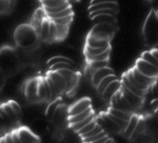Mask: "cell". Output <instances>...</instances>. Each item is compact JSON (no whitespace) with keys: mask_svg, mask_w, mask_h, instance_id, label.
I'll use <instances>...</instances> for the list:
<instances>
[{"mask_svg":"<svg viewBox=\"0 0 158 143\" xmlns=\"http://www.w3.org/2000/svg\"><path fill=\"white\" fill-rule=\"evenodd\" d=\"M94 119H97V118H96V116H94V112L91 116H89V117L86 118L85 120L80 121V122H77V123H74V124H71V125H69V126H70V128H71L72 130H73V132L77 133L80 129H82V128L86 126L87 124H89L90 122H92Z\"/></svg>","mask_w":158,"mask_h":143,"instance_id":"obj_22","label":"cell"},{"mask_svg":"<svg viewBox=\"0 0 158 143\" xmlns=\"http://www.w3.org/2000/svg\"><path fill=\"white\" fill-rule=\"evenodd\" d=\"M113 73H115V72H114L113 69L109 68L108 66L100 68V69H98V70H94L91 73V77H90L91 85L96 88L104 77H106L107 76H109V74H113Z\"/></svg>","mask_w":158,"mask_h":143,"instance_id":"obj_11","label":"cell"},{"mask_svg":"<svg viewBox=\"0 0 158 143\" xmlns=\"http://www.w3.org/2000/svg\"><path fill=\"white\" fill-rule=\"evenodd\" d=\"M46 76H48L53 81V83L55 84V86H56V88H57L58 92L60 93V96H62L63 93H66V87H67L66 80L64 79V76H63L60 72L49 71V70H48Z\"/></svg>","mask_w":158,"mask_h":143,"instance_id":"obj_9","label":"cell"},{"mask_svg":"<svg viewBox=\"0 0 158 143\" xmlns=\"http://www.w3.org/2000/svg\"><path fill=\"white\" fill-rule=\"evenodd\" d=\"M98 10H115V11H119V3L118 2H104V3L89 6L88 13L94 11H98Z\"/></svg>","mask_w":158,"mask_h":143,"instance_id":"obj_18","label":"cell"},{"mask_svg":"<svg viewBox=\"0 0 158 143\" xmlns=\"http://www.w3.org/2000/svg\"><path fill=\"white\" fill-rule=\"evenodd\" d=\"M38 100L42 102H52V93L46 76H40L38 82Z\"/></svg>","mask_w":158,"mask_h":143,"instance_id":"obj_6","label":"cell"},{"mask_svg":"<svg viewBox=\"0 0 158 143\" xmlns=\"http://www.w3.org/2000/svg\"><path fill=\"white\" fill-rule=\"evenodd\" d=\"M142 36L144 43L153 49L158 46V15L154 9L150 10L142 27Z\"/></svg>","mask_w":158,"mask_h":143,"instance_id":"obj_2","label":"cell"},{"mask_svg":"<svg viewBox=\"0 0 158 143\" xmlns=\"http://www.w3.org/2000/svg\"><path fill=\"white\" fill-rule=\"evenodd\" d=\"M68 1H69L70 3H71V2H79L80 0H68Z\"/></svg>","mask_w":158,"mask_h":143,"instance_id":"obj_36","label":"cell"},{"mask_svg":"<svg viewBox=\"0 0 158 143\" xmlns=\"http://www.w3.org/2000/svg\"><path fill=\"white\" fill-rule=\"evenodd\" d=\"M120 88H121V81L119 79H117L113 83L109 84V86L105 89V91H104L101 96L103 98V100L109 102L111 100V98L120 90Z\"/></svg>","mask_w":158,"mask_h":143,"instance_id":"obj_14","label":"cell"},{"mask_svg":"<svg viewBox=\"0 0 158 143\" xmlns=\"http://www.w3.org/2000/svg\"><path fill=\"white\" fill-rule=\"evenodd\" d=\"M89 107H92L90 99L87 98V96L80 99L79 101H77L75 103H73L69 108H68V118L72 117V116L79 115V113H81L86 109H88Z\"/></svg>","mask_w":158,"mask_h":143,"instance_id":"obj_7","label":"cell"},{"mask_svg":"<svg viewBox=\"0 0 158 143\" xmlns=\"http://www.w3.org/2000/svg\"><path fill=\"white\" fill-rule=\"evenodd\" d=\"M131 72H132L134 79L136 80V81L138 82L141 86H143L144 88L149 89L151 86L153 85V83H154L155 79H153V77H149L147 76H144L143 73H141V72L139 71V70L137 69L135 66H134L132 69H130Z\"/></svg>","mask_w":158,"mask_h":143,"instance_id":"obj_12","label":"cell"},{"mask_svg":"<svg viewBox=\"0 0 158 143\" xmlns=\"http://www.w3.org/2000/svg\"><path fill=\"white\" fill-rule=\"evenodd\" d=\"M103 127L100 125V123L98 122V124L96 125V127L94 128V129H91L89 133H87V134H85L84 136H81L82 137V139L83 138H88V137H92V136H96V135H98V134H100L101 132H103Z\"/></svg>","mask_w":158,"mask_h":143,"instance_id":"obj_31","label":"cell"},{"mask_svg":"<svg viewBox=\"0 0 158 143\" xmlns=\"http://www.w3.org/2000/svg\"><path fill=\"white\" fill-rule=\"evenodd\" d=\"M14 40L16 45L23 49L33 48L40 42V36L36 32L35 28L29 23L19 25L14 31Z\"/></svg>","mask_w":158,"mask_h":143,"instance_id":"obj_1","label":"cell"},{"mask_svg":"<svg viewBox=\"0 0 158 143\" xmlns=\"http://www.w3.org/2000/svg\"><path fill=\"white\" fill-rule=\"evenodd\" d=\"M17 0H0V12L1 15H9L15 10Z\"/></svg>","mask_w":158,"mask_h":143,"instance_id":"obj_16","label":"cell"},{"mask_svg":"<svg viewBox=\"0 0 158 143\" xmlns=\"http://www.w3.org/2000/svg\"><path fill=\"white\" fill-rule=\"evenodd\" d=\"M156 11H157V15H158V10H156Z\"/></svg>","mask_w":158,"mask_h":143,"instance_id":"obj_38","label":"cell"},{"mask_svg":"<svg viewBox=\"0 0 158 143\" xmlns=\"http://www.w3.org/2000/svg\"><path fill=\"white\" fill-rule=\"evenodd\" d=\"M37 34L40 36V40L45 43H52L57 42V26L56 22L46 17L43 21L40 28L38 29Z\"/></svg>","mask_w":158,"mask_h":143,"instance_id":"obj_3","label":"cell"},{"mask_svg":"<svg viewBox=\"0 0 158 143\" xmlns=\"http://www.w3.org/2000/svg\"><path fill=\"white\" fill-rule=\"evenodd\" d=\"M62 69H74V65L67 64V63H60V64H56L54 66L50 67L48 70L49 71H58V70Z\"/></svg>","mask_w":158,"mask_h":143,"instance_id":"obj_29","label":"cell"},{"mask_svg":"<svg viewBox=\"0 0 158 143\" xmlns=\"http://www.w3.org/2000/svg\"><path fill=\"white\" fill-rule=\"evenodd\" d=\"M92 113H94V109H92V107H89L88 109H86L85 111H83V112L79 113V115L69 117L68 118V123H69V125L74 124V123H77V122H80V121L85 120V119L88 118L89 116H91Z\"/></svg>","mask_w":158,"mask_h":143,"instance_id":"obj_20","label":"cell"},{"mask_svg":"<svg viewBox=\"0 0 158 143\" xmlns=\"http://www.w3.org/2000/svg\"><path fill=\"white\" fill-rule=\"evenodd\" d=\"M85 46H88L91 48H107L110 47V40L103 39V38H99L94 35H90V34H87Z\"/></svg>","mask_w":158,"mask_h":143,"instance_id":"obj_13","label":"cell"},{"mask_svg":"<svg viewBox=\"0 0 158 143\" xmlns=\"http://www.w3.org/2000/svg\"><path fill=\"white\" fill-rule=\"evenodd\" d=\"M125 74H126V76H127L128 81H130L131 83H132V85H133L134 87H136V88L139 89V90H142V91H145V92H147L148 89H147V88H144L143 86H141V85H140L137 81H136L135 79H134V76H133L132 72H131V70H127V71L125 72Z\"/></svg>","mask_w":158,"mask_h":143,"instance_id":"obj_27","label":"cell"},{"mask_svg":"<svg viewBox=\"0 0 158 143\" xmlns=\"http://www.w3.org/2000/svg\"><path fill=\"white\" fill-rule=\"evenodd\" d=\"M140 57H141L142 59L149 62L150 64L153 65V66H155L156 68H158V59L152 54L151 50L150 51H143V52L141 53V55H140Z\"/></svg>","mask_w":158,"mask_h":143,"instance_id":"obj_25","label":"cell"},{"mask_svg":"<svg viewBox=\"0 0 158 143\" xmlns=\"http://www.w3.org/2000/svg\"><path fill=\"white\" fill-rule=\"evenodd\" d=\"M104 2H118V0H91L89 6H94V4L104 3Z\"/></svg>","mask_w":158,"mask_h":143,"instance_id":"obj_32","label":"cell"},{"mask_svg":"<svg viewBox=\"0 0 158 143\" xmlns=\"http://www.w3.org/2000/svg\"><path fill=\"white\" fill-rule=\"evenodd\" d=\"M17 133L23 143H40V139L32 129H29L27 127L17 128Z\"/></svg>","mask_w":158,"mask_h":143,"instance_id":"obj_8","label":"cell"},{"mask_svg":"<svg viewBox=\"0 0 158 143\" xmlns=\"http://www.w3.org/2000/svg\"><path fill=\"white\" fill-rule=\"evenodd\" d=\"M38 82L40 77H32L23 85V94L31 103H40L38 100Z\"/></svg>","mask_w":158,"mask_h":143,"instance_id":"obj_4","label":"cell"},{"mask_svg":"<svg viewBox=\"0 0 158 143\" xmlns=\"http://www.w3.org/2000/svg\"><path fill=\"white\" fill-rule=\"evenodd\" d=\"M135 67L139 70L141 73H143L144 76L153 77V79H156L158 76V68L155 66H153L152 64H150L149 62L142 59L141 57H139L135 63Z\"/></svg>","mask_w":158,"mask_h":143,"instance_id":"obj_5","label":"cell"},{"mask_svg":"<svg viewBox=\"0 0 158 143\" xmlns=\"http://www.w3.org/2000/svg\"><path fill=\"white\" fill-rule=\"evenodd\" d=\"M117 79H118V77L116 76V74H115V73L109 74V76H107L106 77H104V79L102 80L100 83H99L98 86L96 87L97 92H98V94H100V96H102L104 91H105V89L109 86V84L113 83V82L115 81V80H117Z\"/></svg>","mask_w":158,"mask_h":143,"instance_id":"obj_19","label":"cell"},{"mask_svg":"<svg viewBox=\"0 0 158 143\" xmlns=\"http://www.w3.org/2000/svg\"><path fill=\"white\" fill-rule=\"evenodd\" d=\"M94 23H110V25L118 26V19L117 15H111V14H100L90 17Z\"/></svg>","mask_w":158,"mask_h":143,"instance_id":"obj_15","label":"cell"},{"mask_svg":"<svg viewBox=\"0 0 158 143\" xmlns=\"http://www.w3.org/2000/svg\"><path fill=\"white\" fill-rule=\"evenodd\" d=\"M60 63H67V64H71V65H74L73 60H71L70 59H68L66 56H60V55H56V56H53L47 62V66L48 68L54 66L56 64H60Z\"/></svg>","mask_w":158,"mask_h":143,"instance_id":"obj_23","label":"cell"},{"mask_svg":"<svg viewBox=\"0 0 158 143\" xmlns=\"http://www.w3.org/2000/svg\"><path fill=\"white\" fill-rule=\"evenodd\" d=\"M121 91H122L123 96H125V99L130 102V104L132 105V107L134 108V110L137 109V108H139L140 106L142 105L143 103V98L141 96H137V94H135L133 92V91H131L130 89H127L126 87H124L123 85H121Z\"/></svg>","mask_w":158,"mask_h":143,"instance_id":"obj_10","label":"cell"},{"mask_svg":"<svg viewBox=\"0 0 158 143\" xmlns=\"http://www.w3.org/2000/svg\"><path fill=\"white\" fill-rule=\"evenodd\" d=\"M110 47L107 48H91L88 46H85L84 47V54L86 57H91V56H96V55L102 54V53L106 52V51L110 50Z\"/></svg>","mask_w":158,"mask_h":143,"instance_id":"obj_21","label":"cell"},{"mask_svg":"<svg viewBox=\"0 0 158 143\" xmlns=\"http://www.w3.org/2000/svg\"><path fill=\"white\" fill-rule=\"evenodd\" d=\"M3 138H4V140H6V143H15V142H14V140H13V137H12L11 133L6 134Z\"/></svg>","mask_w":158,"mask_h":143,"instance_id":"obj_34","label":"cell"},{"mask_svg":"<svg viewBox=\"0 0 158 143\" xmlns=\"http://www.w3.org/2000/svg\"><path fill=\"white\" fill-rule=\"evenodd\" d=\"M98 124V120L97 119H94L92 122H90L89 124H87L86 126L83 127L82 129H80L79 132H77V135L79 136H84L85 134H87V133H89L91 129H94V127H96V125Z\"/></svg>","mask_w":158,"mask_h":143,"instance_id":"obj_28","label":"cell"},{"mask_svg":"<svg viewBox=\"0 0 158 143\" xmlns=\"http://www.w3.org/2000/svg\"><path fill=\"white\" fill-rule=\"evenodd\" d=\"M11 134H12V137H13V140H14V142H15V143H23L20 140V138H19L17 130H13V132H11Z\"/></svg>","mask_w":158,"mask_h":143,"instance_id":"obj_33","label":"cell"},{"mask_svg":"<svg viewBox=\"0 0 158 143\" xmlns=\"http://www.w3.org/2000/svg\"><path fill=\"white\" fill-rule=\"evenodd\" d=\"M151 52H152V54L158 59V49L157 48H153V49H151Z\"/></svg>","mask_w":158,"mask_h":143,"instance_id":"obj_35","label":"cell"},{"mask_svg":"<svg viewBox=\"0 0 158 143\" xmlns=\"http://www.w3.org/2000/svg\"><path fill=\"white\" fill-rule=\"evenodd\" d=\"M105 136H107V134H106L105 130H103V132H101L100 134H98L96 136H92V137H88V138H83V139H82V142L83 143H91V142H94V141H97V140L101 139V138L105 137Z\"/></svg>","mask_w":158,"mask_h":143,"instance_id":"obj_30","label":"cell"},{"mask_svg":"<svg viewBox=\"0 0 158 143\" xmlns=\"http://www.w3.org/2000/svg\"><path fill=\"white\" fill-rule=\"evenodd\" d=\"M109 55H110V50L106 51V52L102 53V54L96 55V56L86 57V62L89 63V62H100V60H108Z\"/></svg>","mask_w":158,"mask_h":143,"instance_id":"obj_26","label":"cell"},{"mask_svg":"<svg viewBox=\"0 0 158 143\" xmlns=\"http://www.w3.org/2000/svg\"><path fill=\"white\" fill-rule=\"evenodd\" d=\"M57 26V42H62L67 37L68 32H69L70 25H60L56 23Z\"/></svg>","mask_w":158,"mask_h":143,"instance_id":"obj_24","label":"cell"},{"mask_svg":"<svg viewBox=\"0 0 158 143\" xmlns=\"http://www.w3.org/2000/svg\"><path fill=\"white\" fill-rule=\"evenodd\" d=\"M139 120H140V119L138 118L137 115H132L130 121H128L127 126H126L124 132H123V134H124L125 137L130 138V137H132V136L134 135V133L136 132V128H137L138 123H139Z\"/></svg>","mask_w":158,"mask_h":143,"instance_id":"obj_17","label":"cell"},{"mask_svg":"<svg viewBox=\"0 0 158 143\" xmlns=\"http://www.w3.org/2000/svg\"><path fill=\"white\" fill-rule=\"evenodd\" d=\"M0 143H6V140H4V138H3V137L1 138V142H0Z\"/></svg>","mask_w":158,"mask_h":143,"instance_id":"obj_37","label":"cell"}]
</instances>
